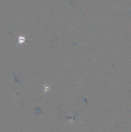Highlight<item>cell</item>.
Masks as SVG:
<instances>
[{
	"instance_id": "cell-1",
	"label": "cell",
	"mask_w": 131,
	"mask_h": 132,
	"mask_svg": "<svg viewBox=\"0 0 131 132\" xmlns=\"http://www.w3.org/2000/svg\"><path fill=\"white\" fill-rule=\"evenodd\" d=\"M25 38V37H23V36L19 37L18 38V44H22L23 43H25V41L26 40Z\"/></svg>"
}]
</instances>
